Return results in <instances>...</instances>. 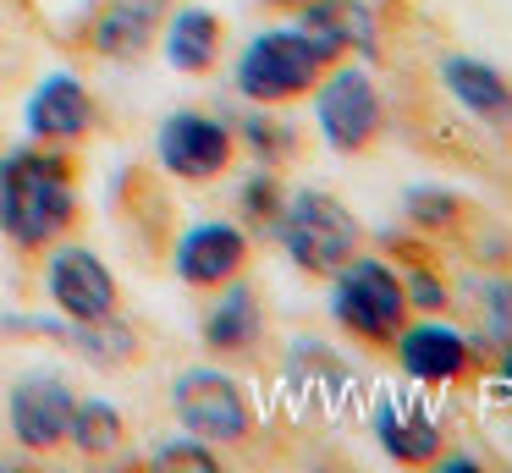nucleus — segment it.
<instances>
[{"mask_svg": "<svg viewBox=\"0 0 512 473\" xmlns=\"http://www.w3.org/2000/svg\"><path fill=\"white\" fill-rule=\"evenodd\" d=\"M78 226V171L61 143H17L0 154V237L45 253Z\"/></svg>", "mask_w": 512, "mask_h": 473, "instance_id": "obj_1", "label": "nucleus"}, {"mask_svg": "<svg viewBox=\"0 0 512 473\" xmlns=\"http://www.w3.org/2000/svg\"><path fill=\"white\" fill-rule=\"evenodd\" d=\"M270 231H276L281 253H287L303 275H314V281H331L342 264H353L358 253H364V226H358V215L336 193H325V187H298V193H287Z\"/></svg>", "mask_w": 512, "mask_h": 473, "instance_id": "obj_2", "label": "nucleus"}, {"mask_svg": "<svg viewBox=\"0 0 512 473\" xmlns=\"http://www.w3.org/2000/svg\"><path fill=\"white\" fill-rule=\"evenodd\" d=\"M331 319L353 341L391 352L397 330L413 319L408 292H402V270L386 264L380 253H358L353 264H342V270L331 275Z\"/></svg>", "mask_w": 512, "mask_h": 473, "instance_id": "obj_3", "label": "nucleus"}, {"mask_svg": "<svg viewBox=\"0 0 512 473\" xmlns=\"http://www.w3.org/2000/svg\"><path fill=\"white\" fill-rule=\"evenodd\" d=\"M331 72V66L314 55V44L303 39V28H259L254 39L237 50L232 83L248 105L276 110V105H298V99L314 94V83Z\"/></svg>", "mask_w": 512, "mask_h": 473, "instance_id": "obj_4", "label": "nucleus"}, {"mask_svg": "<svg viewBox=\"0 0 512 473\" xmlns=\"http://www.w3.org/2000/svg\"><path fill=\"white\" fill-rule=\"evenodd\" d=\"M314 121H320V138L336 154L358 160L386 138V94L369 77V66L336 61L331 72L314 83Z\"/></svg>", "mask_w": 512, "mask_h": 473, "instance_id": "obj_5", "label": "nucleus"}, {"mask_svg": "<svg viewBox=\"0 0 512 473\" xmlns=\"http://www.w3.org/2000/svg\"><path fill=\"white\" fill-rule=\"evenodd\" d=\"M171 413L188 435L210 440V446H237L254 435V402H248L243 380L215 363H193L171 380Z\"/></svg>", "mask_w": 512, "mask_h": 473, "instance_id": "obj_6", "label": "nucleus"}, {"mask_svg": "<svg viewBox=\"0 0 512 473\" xmlns=\"http://www.w3.org/2000/svg\"><path fill=\"white\" fill-rule=\"evenodd\" d=\"M45 297L72 325H94V319H111L122 308V286H116L111 264L67 237L45 248Z\"/></svg>", "mask_w": 512, "mask_h": 473, "instance_id": "obj_7", "label": "nucleus"}, {"mask_svg": "<svg viewBox=\"0 0 512 473\" xmlns=\"http://www.w3.org/2000/svg\"><path fill=\"white\" fill-rule=\"evenodd\" d=\"M155 160L177 182H221L237 160V132L210 110H171L155 127Z\"/></svg>", "mask_w": 512, "mask_h": 473, "instance_id": "obj_8", "label": "nucleus"}, {"mask_svg": "<svg viewBox=\"0 0 512 473\" xmlns=\"http://www.w3.org/2000/svg\"><path fill=\"white\" fill-rule=\"evenodd\" d=\"M72 407H78V391H72L61 374H23L6 396V424H12V440L34 457H50V451L67 446L72 429Z\"/></svg>", "mask_w": 512, "mask_h": 473, "instance_id": "obj_9", "label": "nucleus"}, {"mask_svg": "<svg viewBox=\"0 0 512 473\" xmlns=\"http://www.w3.org/2000/svg\"><path fill=\"white\" fill-rule=\"evenodd\" d=\"M248 259H254V242H248V231L232 226V220H199V226H188L177 237V248H171V270H177V281L193 286V292H215V286L237 281V275L248 270Z\"/></svg>", "mask_w": 512, "mask_h": 473, "instance_id": "obj_10", "label": "nucleus"}, {"mask_svg": "<svg viewBox=\"0 0 512 473\" xmlns=\"http://www.w3.org/2000/svg\"><path fill=\"white\" fill-rule=\"evenodd\" d=\"M94 94L89 83H83L78 72H50L34 83V94H28L23 105V121H28V138L34 143H61V149H72V143H83L94 132Z\"/></svg>", "mask_w": 512, "mask_h": 473, "instance_id": "obj_11", "label": "nucleus"}, {"mask_svg": "<svg viewBox=\"0 0 512 473\" xmlns=\"http://www.w3.org/2000/svg\"><path fill=\"white\" fill-rule=\"evenodd\" d=\"M391 352H397L402 380L413 385H457L474 369V341L452 325H435V319H408L391 341Z\"/></svg>", "mask_w": 512, "mask_h": 473, "instance_id": "obj_12", "label": "nucleus"}, {"mask_svg": "<svg viewBox=\"0 0 512 473\" xmlns=\"http://www.w3.org/2000/svg\"><path fill=\"white\" fill-rule=\"evenodd\" d=\"M369 429H375L380 451L391 462H402V468H435V457L446 451V429L413 396H375Z\"/></svg>", "mask_w": 512, "mask_h": 473, "instance_id": "obj_13", "label": "nucleus"}, {"mask_svg": "<svg viewBox=\"0 0 512 473\" xmlns=\"http://www.w3.org/2000/svg\"><path fill=\"white\" fill-rule=\"evenodd\" d=\"M199 336H204V347H210L215 358H248V352L265 341V303H259V292L243 281V275L226 281V286H215V303L204 308Z\"/></svg>", "mask_w": 512, "mask_h": 473, "instance_id": "obj_14", "label": "nucleus"}, {"mask_svg": "<svg viewBox=\"0 0 512 473\" xmlns=\"http://www.w3.org/2000/svg\"><path fill=\"white\" fill-rule=\"evenodd\" d=\"M298 28H303V39L314 44V55H320L325 66L380 50L375 17H369L358 0H309V6L298 11Z\"/></svg>", "mask_w": 512, "mask_h": 473, "instance_id": "obj_15", "label": "nucleus"}, {"mask_svg": "<svg viewBox=\"0 0 512 473\" xmlns=\"http://www.w3.org/2000/svg\"><path fill=\"white\" fill-rule=\"evenodd\" d=\"M441 88L468 110L474 121L496 132H512V77L479 55H446L441 61Z\"/></svg>", "mask_w": 512, "mask_h": 473, "instance_id": "obj_16", "label": "nucleus"}, {"mask_svg": "<svg viewBox=\"0 0 512 473\" xmlns=\"http://www.w3.org/2000/svg\"><path fill=\"white\" fill-rule=\"evenodd\" d=\"M171 6L177 0H105L100 17L89 22L94 55H105V61H138L155 44V33H160Z\"/></svg>", "mask_w": 512, "mask_h": 473, "instance_id": "obj_17", "label": "nucleus"}, {"mask_svg": "<svg viewBox=\"0 0 512 473\" xmlns=\"http://www.w3.org/2000/svg\"><path fill=\"white\" fill-rule=\"evenodd\" d=\"M160 44H166V61L182 77H210L226 50V22L210 6H177L160 22Z\"/></svg>", "mask_w": 512, "mask_h": 473, "instance_id": "obj_18", "label": "nucleus"}, {"mask_svg": "<svg viewBox=\"0 0 512 473\" xmlns=\"http://www.w3.org/2000/svg\"><path fill=\"white\" fill-rule=\"evenodd\" d=\"M127 440V418L116 402H105V396H78V407H72V429H67V446L78 451V457H111V451H122Z\"/></svg>", "mask_w": 512, "mask_h": 473, "instance_id": "obj_19", "label": "nucleus"}, {"mask_svg": "<svg viewBox=\"0 0 512 473\" xmlns=\"http://www.w3.org/2000/svg\"><path fill=\"white\" fill-rule=\"evenodd\" d=\"M402 204H408V220L424 231H457L468 215V204L457 193H446V187H408Z\"/></svg>", "mask_w": 512, "mask_h": 473, "instance_id": "obj_20", "label": "nucleus"}, {"mask_svg": "<svg viewBox=\"0 0 512 473\" xmlns=\"http://www.w3.org/2000/svg\"><path fill=\"white\" fill-rule=\"evenodd\" d=\"M281 198H287V187H281V176L270 171H254L243 182V193H237V204H243V215L254 220V226H276V215H281Z\"/></svg>", "mask_w": 512, "mask_h": 473, "instance_id": "obj_21", "label": "nucleus"}, {"mask_svg": "<svg viewBox=\"0 0 512 473\" xmlns=\"http://www.w3.org/2000/svg\"><path fill=\"white\" fill-rule=\"evenodd\" d=\"M155 468H204V473H215V468H221V451H215L210 440H199V435L182 429V440L155 446Z\"/></svg>", "mask_w": 512, "mask_h": 473, "instance_id": "obj_22", "label": "nucleus"}, {"mask_svg": "<svg viewBox=\"0 0 512 473\" xmlns=\"http://www.w3.org/2000/svg\"><path fill=\"white\" fill-rule=\"evenodd\" d=\"M402 292H408V308H419V314H441V308L452 303V286H446L441 270H430V264L402 270Z\"/></svg>", "mask_w": 512, "mask_h": 473, "instance_id": "obj_23", "label": "nucleus"}, {"mask_svg": "<svg viewBox=\"0 0 512 473\" xmlns=\"http://www.w3.org/2000/svg\"><path fill=\"white\" fill-rule=\"evenodd\" d=\"M243 138H248V149L259 154V165H276L281 154H292V149H298V138H292V132L281 127V121H270V116H248Z\"/></svg>", "mask_w": 512, "mask_h": 473, "instance_id": "obj_24", "label": "nucleus"}, {"mask_svg": "<svg viewBox=\"0 0 512 473\" xmlns=\"http://www.w3.org/2000/svg\"><path fill=\"white\" fill-rule=\"evenodd\" d=\"M485 330L496 336V347H507L512 341V281H490L485 286Z\"/></svg>", "mask_w": 512, "mask_h": 473, "instance_id": "obj_25", "label": "nucleus"}, {"mask_svg": "<svg viewBox=\"0 0 512 473\" xmlns=\"http://www.w3.org/2000/svg\"><path fill=\"white\" fill-rule=\"evenodd\" d=\"M501 380L512 385V341H507V347H501Z\"/></svg>", "mask_w": 512, "mask_h": 473, "instance_id": "obj_26", "label": "nucleus"}, {"mask_svg": "<svg viewBox=\"0 0 512 473\" xmlns=\"http://www.w3.org/2000/svg\"><path fill=\"white\" fill-rule=\"evenodd\" d=\"M265 6H276V11H303L309 0H265Z\"/></svg>", "mask_w": 512, "mask_h": 473, "instance_id": "obj_27", "label": "nucleus"}]
</instances>
